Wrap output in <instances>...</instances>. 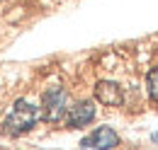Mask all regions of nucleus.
I'll list each match as a JSON object with an SVG mask.
<instances>
[{
  "label": "nucleus",
  "mask_w": 158,
  "mask_h": 150,
  "mask_svg": "<svg viewBox=\"0 0 158 150\" xmlns=\"http://www.w3.org/2000/svg\"><path fill=\"white\" fill-rule=\"evenodd\" d=\"M39 109L32 104V102H27V99H17L15 104H12V112L5 116V121H2V131L7 133V136H22V133L32 131L34 128V124L39 121Z\"/></svg>",
  "instance_id": "obj_1"
},
{
  "label": "nucleus",
  "mask_w": 158,
  "mask_h": 150,
  "mask_svg": "<svg viewBox=\"0 0 158 150\" xmlns=\"http://www.w3.org/2000/svg\"><path fill=\"white\" fill-rule=\"evenodd\" d=\"M68 112V94L63 87H51L41 99V116L46 121H61Z\"/></svg>",
  "instance_id": "obj_2"
},
{
  "label": "nucleus",
  "mask_w": 158,
  "mask_h": 150,
  "mask_svg": "<svg viewBox=\"0 0 158 150\" xmlns=\"http://www.w3.org/2000/svg\"><path fill=\"white\" fill-rule=\"evenodd\" d=\"M80 145L88 148V150H112V148L119 145V136H117V131L110 128V126H100V128H95L88 138H83Z\"/></svg>",
  "instance_id": "obj_3"
},
{
  "label": "nucleus",
  "mask_w": 158,
  "mask_h": 150,
  "mask_svg": "<svg viewBox=\"0 0 158 150\" xmlns=\"http://www.w3.org/2000/svg\"><path fill=\"white\" fill-rule=\"evenodd\" d=\"M93 119H95V107H93V102H78V104L68 107V112H66V124H68V128H83V126H88Z\"/></svg>",
  "instance_id": "obj_4"
},
{
  "label": "nucleus",
  "mask_w": 158,
  "mask_h": 150,
  "mask_svg": "<svg viewBox=\"0 0 158 150\" xmlns=\"http://www.w3.org/2000/svg\"><path fill=\"white\" fill-rule=\"evenodd\" d=\"M95 99L105 107H119L124 102V94H122V87L112 80H100L95 85Z\"/></svg>",
  "instance_id": "obj_5"
},
{
  "label": "nucleus",
  "mask_w": 158,
  "mask_h": 150,
  "mask_svg": "<svg viewBox=\"0 0 158 150\" xmlns=\"http://www.w3.org/2000/svg\"><path fill=\"white\" fill-rule=\"evenodd\" d=\"M146 90H148V97L158 102V65L146 75Z\"/></svg>",
  "instance_id": "obj_6"
},
{
  "label": "nucleus",
  "mask_w": 158,
  "mask_h": 150,
  "mask_svg": "<svg viewBox=\"0 0 158 150\" xmlns=\"http://www.w3.org/2000/svg\"><path fill=\"white\" fill-rule=\"evenodd\" d=\"M151 140H153V143H158V131L153 133V136H151Z\"/></svg>",
  "instance_id": "obj_7"
},
{
  "label": "nucleus",
  "mask_w": 158,
  "mask_h": 150,
  "mask_svg": "<svg viewBox=\"0 0 158 150\" xmlns=\"http://www.w3.org/2000/svg\"><path fill=\"white\" fill-rule=\"evenodd\" d=\"M0 2H2V0H0Z\"/></svg>",
  "instance_id": "obj_8"
}]
</instances>
